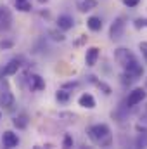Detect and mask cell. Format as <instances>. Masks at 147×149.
<instances>
[{
  "instance_id": "1",
  "label": "cell",
  "mask_w": 147,
  "mask_h": 149,
  "mask_svg": "<svg viewBox=\"0 0 147 149\" xmlns=\"http://www.w3.org/2000/svg\"><path fill=\"white\" fill-rule=\"evenodd\" d=\"M88 137L94 144H97L101 148H111L112 146V132H111L109 125H106V123L92 125L88 128Z\"/></svg>"
},
{
  "instance_id": "2",
  "label": "cell",
  "mask_w": 147,
  "mask_h": 149,
  "mask_svg": "<svg viewBox=\"0 0 147 149\" xmlns=\"http://www.w3.org/2000/svg\"><path fill=\"white\" fill-rule=\"evenodd\" d=\"M114 61L125 70L126 66L133 64V63L137 61V57H135V54H133L130 49H126V47H118V49L114 50Z\"/></svg>"
},
{
  "instance_id": "3",
  "label": "cell",
  "mask_w": 147,
  "mask_h": 149,
  "mask_svg": "<svg viewBox=\"0 0 147 149\" xmlns=\"http://www.w3.org/2000/svg\"><path fill=\"white\" fill-rule=\"evenodd\" d=\"M125 30H126V17L125 16H119L116 17L109 26V38L111 40H119V38L125 35Z\"/></svg>"
},
{
  "instance_id": "4",
  "label": "cell",
  "mask_w": 147,
  "mask_h": 149,
  "mask_svg": "<svg viewBox=\"0 0 147 149\" xmlns=\"http://www.w3.org/2000/svg\"><path fill=\"white\" fill-rule=\"evenodd\" d=\"M146 97H147V92L144 88H133V90L128 94V97H126V106H128V108H135V106H139Z\"/></svg>"
},
{
  "instance_id": "5",
  "label": "cell",
  "mask_w": 147,
  "mask_h": 149,
  "mask_svg": "<svg viewBox=\"0 0 147 149\" xmlns=\"http://www.w3.org/2000/svg\"><path fill=\"white\" fill-rule=\"evenodd\" d=\"M99 57H101V49L99 47H88L87 49V54H85V64L88 68H94L97 64Z\"/></svg>"
},
{
  "instance_id": "6",
  "label": "cell",
  "mask_w": 147,
  "mask_h": 149,
  "mask_svg": "<svg viewBox=\"0 0 147 149\" xmlns=\"http://www.w3.org/2000/svg\"><path fill=\"white\" fill-rule=\"evenodd\" d=\"M2 144H3V148H16L17 144H19V139H17V135L14 134V132H10V130H7V132H3L2 134Z\"/></svg>"
},
{
  "instance_id": "7",
  "label": "cell",
  "mask_w": 147,
  "mask_h": 149,
  "mask_svg": "<svg viewBox=\"0 0 147 149\" xmlns=\"http://www.w3.org/2000/svg\"><path fill=\"white\" fill-rule=\"evenodd\" d=\"M73 26H74L73 16H69V14H62V16L57 17V28H59V30L68 31V30H71Z\"/></svg>"
},
{
  "instance_id": "8",
  "label": "cell",
  "mask_w": 147,
  "mask_h": 149,
  "mask_svg": "<svg viewBox=\"0 0 147 149\" xmlns=\"http://www.w3.org/2000/svg\"><path fill=\"white\" fill-rule=\"evenodd\" d=\"M78 104L81 106V108H85V109H94L95 106H97V102H95V97L92 95V94H81L80 95V99H78Z\"/></svg>"
},
{
  "instance_id": "9",
  "label": "cell",
  "mask_w": 147,
  "mask_h": 149,
  "mask_svg": "<svg viewBox=\"0 0 147 149\" xmlns=\"http://www.w3.org/2000/svg\"><path fill=\"white\" fill-rule=\"evenodd\" d=\"M0 106H3V108H7V109L14 106V95H12V92H10L9 88L0 90Z\"/></svg>"
},
{
  "instance_id": "10",
  "label": "cell",
  "mask_w": 147,
  "mask_h": 149,
  "mask_svg": "<svg viewBox=\"0 0 147 149\" xmlns=\"http://www.w3.org/2000/svg\"><path fill=\"white\" fill-rule=\"evenodd\" d=\"M30 88L33 92H40L45 88V80L40 76V74H31L30 76Z\"/></svg>"
},
{
  "instance_id": "11",
  "label": "cell",
  "mask_w": 147,
  "mask_h": 149,
  "mask_svg": "<svg viewBox=\"0 0 147 149\" xmlns=\"http://www.w3.org/2000/svg\"><path fill=\"white\" fill-rule=\"evenodd\" d=\"M19 68H21V63H19L17 59H12V61H9L7 66L2 70V73H3V76H12V74H16L19 71Z\"/></svg>"
},
{
  "instance_id": "12",
  "label": "cell",
  "mask_w": 147,
  "mask_h": 149,
  "mask_svg": "<svg viewBox=\"0 0 147 149\" xmlns=\"http://www.w3.org/2000/svg\"><path fill=\"white\" fill-rule=\"evenodd\" d=\"M97 3H99L97 0H80L76 7H78L80 12H90V10H94L97 7Z\"/></svg>"
},
{
  "instance_id": "13",
  "label": "cell",
  "mask_w": 147,
  "mask_h": 149,
  "mask_svg": "<svg viewBox=\"0 0 147 149\" xmlns=\"http://www.w3.org/2000/svg\"><path fill=\"white\" fill-rule=\"evenodd\" d=\"M88 80H90L92 83H95V87H97L99 90H102L106 95H111V94H112V88H111L106 81H102V80H95V76H94V74H90V76H88Z\"/></svg>"
},
{
  "instance_id": "14",
  "label": "cell",
  "mask_w": 147,
  "mask_h": 149,
  "mask_svg": "<svg viewBox=\"0 0 147 149\" xmlns=\"http://www.w3.org/2000/svg\"><path fill=\"white\" fill-rule=\"evenodd\" d=\"M87 26H88L90 31H101L102 30V19L97 17V16H90L87 19Z\"/></svg>"
},
{
  "instance_id": "15",
  "label": "cell",
  "mask_w": 147,
  "mask_h": 149,
  "mask_svg": "<svg viewBox=\"0 0 147 149\" xmlns=\"http://www.w3.org/2000/svg\"><path fill=\"white\" fill-rule=\"evenodd\" d=\"M14 127H17V128H26V127H28V116H26V114L16 116V118H14Z\"/></svg>"
},
{
  "instance_id": "16",
  "label": "cell",
  "mask_w": 147,
  "mask_h": 149,
  "mask_svg": "<svg viewBox=\"0 0 147 149\" xmlns=\"http://www.w3.org/2000/svg\"><path fill=\"white\" fill-rule=\"evenodd\" d=\"M55 99H57L59 102L66 104V102H69V92H68L66 88H61V90H57V94H55Z\"/></svg>"
},
{
  "instance_id": "17",
  "label": "cell",
  "mask_w": 147,
  "mask_h": 149,
  "mask_svg": "<svg viewBox=\"0 0 147 149\" xmlns=\"http://www.w3.org/2000/svg\"><path fill=\"white\" fill-rule=\"evenodd\" d=\"M14 2H16V9H17V10H21V12L31 10V3H30L28 0H14Z\"/></svg>"
},
{
  "instance_id": "18",
  "label": "cell",
  "mask_w": 147,
  "mask_h": 149,
  "mask_svg": "<svg viewBox=\"0 0 147 149\" xmlns=\"http://www.w3.org/2000/svg\"><path fill=\"white\" fill-rule=\"evenodd\" d=\"M135 146H137V148H147V132L139 134V137H137V141H135Z\"/></svg>"
},
{
  "instance_id": "19",
  "label": "cell",
  "mask_w": 147,
  "mask_h": 149,
  "mask_svg": "<svg viewBox=\"0 0 147 149\" xmlns=\"http://www.w3.org/2000/svg\"><path fill=\"white\" fill-rule=\"evenodd\" d=\"M49 35H50L52 40H55V42H64V40H66V35L61 33V31H57V30H50Z\"/></svg>"
},
{
  "instance_id": "20",
  "label": "cell",
  "mask_w": 147,
  "mask_h": 149,
  "mask_svg": "<svg viewBox=\"0 0 147 149\" xmlns=\"http://www.w3.org/2000/svg\"><path fill=\"white\" fill-rule=\"evenodd\" d=\"M133 26L137 30H142V28H147V17H139L133 21Z\"/></svg>"
},
{
  "instance_id": "21",
  "label": "cell",
  "mask_w": 147,
  "mask_h": 149,
  "mask_svg": "<svg viewBox=\"0 0 147 149\" xmlns=\"http://www.w3.org/2000/svg\"><path fill=\"white\" fill-rule=\"evenodd\" d=\"M121 2H123V5H126L130 9H133V7H137L140 3V0H121Z\"/></svg>"
},
{
  "instance_id": "22",
  "label": "cell",
  "mask_w": 147,
  "mask_h": 149,
  "mask_svg": "<svg viewBox=\"0 0 147 149\" xmlns=\"http://www.w3.org/2000/svg\"><path fill=\"white\" fill-rule=\"evenodd\" d=\"M139 49H140V52H142V56H144V59H146V63H147V42H140Z\"/></svg>"
},
{
  "instance_id": "23",
  "label": "cell",
  "mask_w": 147,
  "mask_h": 149,
  "mask_svg": "<svg viewBox=\"0 0 147 149\" xmlns=\"http://www.w3.org/2000/svg\"><path fill=\"white\" fill-rule=\"evenodd\" d=\"M62 146H64V148H71V146H73V139H71V135H66V137H64Z\"/></svg>"
},
{
  "instance_id": "24",
  "label": "cell",
  "mask_w": 147,
  "mask_h": 149,
  "mask_svg": "<svg viewBox=\"0 0 147 149\" xmlns=\"http://www.w3.org/2000/svg\"><path fill=\"white\" fill-rule=\"evenodd\" d=\"M76 87H78V81H68V83L62 85V88H66V90H69V88H76Z\"/></svg>"
},
{
  "instance_id": "25",
  "label": "cell",
  "mask_w": 147,
  "mask_h": 149,
  "mask_svg": "<svg viewBox=\"0 0 147 149\" xmlns=\"http://www.w3.org/2000/svg\"><path fill=\"white\" fill-rule=\"evenodd\" d=\"M0 47L2 49H9V47H12V42H7V40L5 42H0Z\"/></svg>"
},
{
  "instance_id": "26",
  "label": "cell",
  "mask_w": 147,
  "mask_h": 149,
  "mask_svg": "<svg viewBox=\"0 0 147 149\" xmlns=\"http://www.w3.org/2000/svg\"><path fill=\"white\" fill-rule=\"evenodd\" d=\"M38 2H40V3H47L49 0H38Z\"/></svg>"
},
{
  "instance_id": "27",
  "label": "cell",
  "mask_w": 147,
  "mask_h": 149,
  "mask_svg": "<svg viewBox=\"0 0 147 149\" xmlns=\"http://www.w3.org/2000/svg\"><path fill=\"white\" fill-rule=\"evenodd\" d=\"M0 118H2V113H0Z\"/></svg>"
},
{
  "instance_id": "28",
  "label": "cell",
  "mask_w": 147,
  "mask_h": 149,
  "mask_svg": "<svg viewBox=\"0 0 147 149\" xmlns=\"http://www.w3.org/2000/svg\"><path fill=\"white\" fill-rule=\"evenodd\" d=\"M146 85H147V81H146Z\"/></svg>"
}]
</instances>
